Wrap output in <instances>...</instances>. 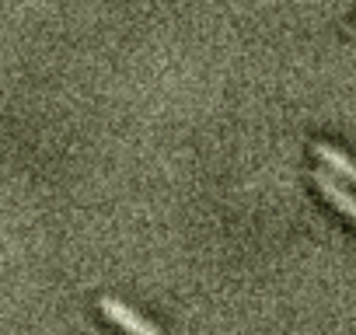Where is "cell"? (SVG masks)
I'll return each mask as SVG.
<instances>
[{
	"label": "cell",
	"instance_id": "obj_1",
	"mask_svg": "<svg viewBox=\"0 0 356 335\" xmlns=\"http://www.w3.org/2000/svg\"><path fill=\"white\" fill-rule=\"evenodd\" d=\"M102 311H105V318L108 321H115L126 335H161L147 318H140L133 307H126L122 300H115V297H102Z\"/></svg>",
	"mask_w": 356,
	"mask_h": 335
},
{
	"label": "cell",
	"instance_id": "obj_2",
	"mask_svg": "<svg viewBox=\"0 0 356 335\" xmlns=\"http://www.w3.org/2000/svg\"><path fill=\"white\" fill-rule=\"evenodd\" d=\"M314 186L321 189V196H325L332 206H339V210L356 224V196H353V193H349V189L328 172V168H318V172H314Z\"/></svg>",
	"mask_w": 356,
	"mask_h": 335
},
{
	"label": "cell",
	"instance_id": "obj_3",
	"mask_svg": "<svg viewBox=\"0 0 356 335\" xmlns=\"http://www.w3.org/2000/svg\"><path fill=\"white\" fill-rule=\"evenodd\" d=\"M314 157L328 168L335 179H346L349 186H356V161H353V157H346L342 150H335V147H328V143H314Z\"/></svg>",
	"mask_w": 356,
	"mask_h": 335
}]
</instances>
